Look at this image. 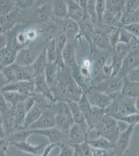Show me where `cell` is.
Segmentation results:
<instances>
[{"mask_svg": "<svg viewBox=\"0 0 139 156\" xmlns=\"http://www.w3.org/2000/svg\"><path fill=\"white\" fill-rule=\"evenodd\" d=\"M60 21L62 22L61 29L63 30L68 40L74 39L81 32L79 23L74 20L68 17Z\"/></svg>", "mask_w": 139, "mask_h": 156, "instance_id": "2e32d148", "label": "cell"}, {"mask_svg": "<svg viewBox=\"0 0 139 156\" xmlns=\"http://www.w3.org/2000/svg\"><path fill=\"white\" fill-rule=\"evenodd\" d=\"M122 16V15H115L106 12L102 20V25L100 27L103 26L111 28L123 27L120 23V18Z\"/></svg>", "mask_w": 139, "mask_h": 156, "instance_id": "f546056e", "label": "cell"}, {"mask_svg": "<svg viewBox=\"0 0 139 156\" xmlns=\"http://www.w3.org/2000/svg\"><path fill=\"white\" fill-rule=\"evenodd\" d=\"M44 110H43L42 108L36 104L35 106L27 112L23 128L28 129L31 126L40 118Z\"/></svg>", "mask_w": 139, "mask_h": 156, "instance_id": "83f0119b", "label": "cell"}, {"mask_svg": "<svg viewBox=\"0 0 139 156\" xmlns=\"http://www.w3.org/2000/svg\"><path fill=\"white\" fill-rule=\"evenodd\" d=\"M53 16L56 20H61L68 17V9L67 1L56 0L52 2Z\"/></svg>", "mask_w": 139, "mask_h": 156, "instance_id": "44dd1931", "label": "cell"}, {"mask_svg": "<svg viewBox=\"0 0 139 156\" xmlns=\"http://www.w3.org/2000/svg\"><path fill=\"white\" fill-rule=\"evenodd\" d=\"M0 48L1 50L4 48H5L8 45V38L5 35V34L4 32L1 33V37H0Z\"/></svg>", "mask_w": 139, "mask_h": 156, "instance_id": "680465c9", "label": "cell"}, {"mask_svg": "<svg viewBox=\"0 0 139 156\" xmlns=\"http://www.w3.org/2000/svg\"><path fill=\"white\" fill-rule=\"evenodd\" d=\"M51 15H53L52 3L51 5L43 4L36 9L32 15V20L36 23H44L47 22Z\"/></svg>", "mask_w": 139, "mask_h": 156, "instance_id": "e0dca14e", "label": "cell"}, {"mask_svg": "<svg viewBox=\"0 0 139 156\" xmlns=\"http://www.w3.org/2000/svg\"><path fill=\"white\" fill-rule=\"evenodd\" d=\"M34 3V1H18L16 2V5L20 8L26 9L33 5Z\"/></svg>", "mask_w": 139, "mask_h": 156, "instance_id": "6f0895ef", "label": "cell"}, {"mask_svg": "<svg viewBox=\"0 0 139 156\" xmlns=\"http://www.w3.org/2000/svg\"><path fill=\"white\" fill-rule=\"evenodd\" d=\"M121 94L123 96L137 98H139V83L130 81L127 78H123V84Z\"/></svg>", "mask_w": 139, "mask_h": 156, "instance_id": "603a6c76", "label": "cell"}, {"mask_svg": "<svg viewBox=\"0 0 139 156\" xmlns=\"http://www.w3.org/2000/svg\"><path fill=\"white\" fill-rule=\"evenodd\" d=\"M136 109L139 113V98H136Z\"/></svg>", "mask_w": 139, "mask_h": 156, "instance_id": "94428289", "label": "cell"}, {"mask_svg": "<svg viewBox=\"0 0 139 156\" xmlns=\"http://www.w3.org/2000/svg\"><path fill=\"white\" fill-rule=\"evenodd\" d=\"M33 90H34V81H18L9 83L2 87L1 88V93L14 91L30 96L31 93Z\"/></svg>", "mask_w": 139, "mask_h": 156, "instance_id": "8fae6325", "label": "cell"}, {"mask_svg": "<svg viewBox=\"0 0 139 156\" xmlns=\"http://www.w3.org/2000/svg\"><path fill=\"white\" fill-rule=\"evenodd\" d=\"M97 137H103L115 143L120 136V128L117 119L106 114L96 126Z\"/></svg>", "mask_w": 139, "mask_h": 156, "instance_id": "7a4b0ae2", "label": "cell"}, {"mask_svg": "<svg viewBox=\"0 0 139 156\" xmlns=\"http://www.w3.org/2000/svg\"><path fill=\"white\" fill-rule=\"evenodd\" d=\"M33 134L31 129L21 128L17 129L11 133L7 137V140L9 142V144L14 143H21L26 142L27 138Z\"/></svg>", "mask_w": 139, "mask_h": 156, "instance_id": "d4e9b609", "label": "cell"}, {"mask_svg": "<svg viewBox=\"0 0 139 156\" xmlns=\"http://www.w3.org/2000/svg\"><path fill=\"white\" fill-rule=\"evenodd\" d=\"M1 95H2L4 99H5L6 101L10 104L12 107L16 106L20 103H23L27 98L29 96L14 91L1 92Z\"/></svg>", "mask_w": 139, "mask_h": 156, "instance_id": "f1b7e54d", "label": "cell"}, {"mask_svg": "<svg viewBox=\"0 0 139 156\" xmlns=\"http://www.w3.org/2000/svg\"><path fill=\"white\" fill-rule=\"evenodd\" d=\"M18 50L14 46L7 45L0 51L1 68L14 64L16 62Z\"/></svg>", "mask_w": 139, "mask_h": 156, "instance_id": "5bb4252c", "label": "cell"}, {"mask_svg": "<svg viewBox=\"0 0 139 156\" xmlns=\"http://www.w3.org/2000/svg\"><path fill=\"white\" fill-rule=\"evenodd\" d=\"M73 156H79V155L78 154V151H76V149L75 153V154H74V155Z\"/></svg>", "mask_w": 139, "mask_h": 156, "instance_id": "be15d7a7", "label": "cell"}, {"mask_svg": "<svg viewBox=\"0 0 139 156\" xmlns=\"http://www.w3.org/2000/svg\"><path fill=\"white\" fill-rule=\"evenodd\" d=\"M44 42L40 40L30 44L18 51L15 64L19 66H29L33 65L41 53L45 48Z\"/></svg>", "mask_w": 139, "mask_h": 156, "instance_id": "3957f363", "label": "cell"}, {"mask_svg": "<svg viewBox=\"0 0 139 156\" xmlns=\"http://www.w3.org/2000/svg\"><path fill=\"white\" fill-rule=\"evenodd\" d=\"M139 7V0L126 1L123 12H134L137 11Z\"/></svg>", "mask_w": 139, "mask_h": 156, "instance_id": "681fc988", "label": "cell"}, {"mask_svg": "<svg viewBox=\"0 0 139 156\" xmlns=\"http://www.w3.org/2000/svg\"><path fill=\"white\" fill-rule=\"evenodd\" d=\"M135 126L129 125L127 129L120 133L117 140L115 143L113 154L115 156H126L129 151L132 134Z\"/></svg>", "mask_w": 139, "mask_h": 156, "instance_id": "277c9868", "label": "cell"}, {"mask_svg": "<svg viewBox=\"0 0 139 156\" xmlns=\"http://www.w3.org/2000/svg\"><path fill=\"white\" fill-rule=\"evenodd\" d=\"M34 83L35 92L42 94L50 101H55V97L46 81L45 73L36 75Z\"/></svg>", "mask_w": 139, "mask_h": 156, "instance_id": "4fadbf2b", "label": "cell"}, {"mask_svg": "<svg viewBox=\"0 0 139 156\" xmlns=\"http://www.w3.org/2000/svg\"><path fill=\"white\" fill-rule=\"evenodd\" d=\"M36 76L33 65L29 66H18L16 73V81H34Z\"/></svg>", "mask_w": 139, "mask_h": 156, "instance_id": "7402d4cb", "label": "cell"}, {"mask_svg": "<svg viewBox=\"0 0 139 156\" xmlns=\"http://www.w3.org/2000/svg\"><path fill=\"white\" fill-rule=\"evenodd\" d=\"M92 43L100 50L113 51L109 43V34L103 27H96L92 37Z\"/></svg>", "mask_w": 139, "mask_h": 156, "instance_id": "7c38bea8", "label": "cell"}, {"mask_svg": "<svg viewBox=\"0 0 139 156\" xmlns=\"http://www.w3.org/2000/svg\"><path fill=\"white\" fill-rule=\"evenodd\" d=\"M65 66L72 69L77 66L76 62V49L74 43L71 41L68 40L67 44L62 51Z\"/></svg>", "mask_w": 139, "mask_h": 156, "instance_id": "ac0fdd59", "label": "cell"}, {"mask_svg": "<svg viewBox=\"0 0 139 156\" xmlns=\"http://www.w3.org/2000/svg\"><path fill=\"white\" fill-rule=\"evenodd\" d=\"M47 57L46 54V48L41 53L37 59L33 64L34 69L35 70L36 76L40 73H44L46 65L47 64Z\"/></svg>", "mask_w": 139, "mask_h": 156, "instance_id": "8d00e7d4", "label": "cell"}, {"mask_svg": "<svg viewBox=\"0 0 139 156\" xmlns=\"http://www.w3.org/2000/svg\"><path fill=\"white\" fill-rule=\"evenodd\" d=\"M120 23L123 27L133 23H137L136 11L134 12H123L120 18Z\"/></svg>", "mask_w": 139, "mask_h": 156, "instance_id": "60d3db41", "label": "cell"}, {"mask_svg": "<svg viewBox=\"0 0 139 156\" xmlns=\"http://www.w3.org/2000/svg\"><path fill=\"white\" fill-rule=\"evenodd\" d=\"M137 17V23H139V7L137 11H136Z\"/></svg>", "mask_w": 139, "mask_h": 156, "instance_id": "6125c7cd", "label": "cell"}, {"mask_svg": "<svg viewBox=\"0 0 139 156\" xmlns=\"http://www.w3.org/2000/svg\"><path fill=\"white\" fill-rule=\"evenodd\" d=\"M25 34L26 35V39L28 40V41H30V42H33V41L36 40V39H37V31L33 29H29Z\"/></svg>", "mask_w": 139, "mask_h": 156, "instance_id": "9f6ffc18", "label": "cell"}, {"mask_svg": "<svg viewBox=\"0 0 139 156\" xmlns=\"http://www.w3.org/2000/svg\"><path fill=\"white\" fill-rule=\"evenodd\" d=\"M128 80L134 82H139V67L132 69L126 76Z\"/></svg>", "mask_w": 139, "mask_h": 156, "instance_id": "11a10c76", "label": "cell"}, {"mask_svg": "<svg viewBox=\"0 0 139 156\" xmlns=\"http://www.w3.org/2000/svg\"><path fill=\"white\" fill-rule=\"evenodd\" d=\"M60 152L58 156H73L76 151V148L74 146L69 144L68 142H64L60 144Z\"/></svg>", "mask_w": 139, "mask_h": 156, "instance_id": "ee69618b", "label": "cell"}, {"mask_svg": "<svg viewBox=\"0 0 139 156\" xmlns=\"http://www.w3.org/2000/svg\"><path fill=\"white\" fill-rule=\"evenodd\" d=\"M119 120L127 123L129 125H132L134 126H136L137 124L139 123V113L123 117L122 118H120Z\"/></svg>", "mask_w": 139, "mask_h": 156, "instance_id": "f907efd6", "label": "cell"}, {"mask_svg": "<svg viewBox=\"0 0 139 156\" xmlns=\"http://www.w3.org/2000/svg\"><path fill=\"white\" fill-rule=\"evenodd\" d=\"M12 145H14L20 151H24L25 153H29L33 154V156L38 154L39 151L42 149L43 148L45 147L46 144H43L40 145L33 146L29 143L26 142L21 143H14L11 144Z\"/></svg>", "mask_w": 139, "mask_h": 156, "instance_id": "d6a6232c", "label": "cell"}, {"mask_svg": "<svg viewBox=\"0 0 139 156\" xmlns=\"http://www.w3.org/2000/svg\"><path fill=\"white\" fill-rule=\"evenodd\" d=\"M88 126H82L74 123L68 133V142L74 146L79 145L88 140Z\"/></svg>", "mask_w": 139, "mask_h": 156, "instance_id": "8992f818", "label": "cell"}, {"mask_svg": "<svg viewBox=\"0 0 139 156\" xmlns=\"http://www.w3.org/2000/svg\"><path fill=\"white\" fill-rule=\"evenodd\" d=\"M17 14L14 11L9 14L1 16V28L2 30L5 27L12 25L16 20V15Z\"/></svg>", "mask_w": 139, "mask_h": 156, "instance_id": "f6af8a7d", "label": "cell"}, {"mask_svg": "<svg viewBox=\"0 0 139 156\" xmlns=\"http://www.w3.org/2000/svg\"><path fill=\"white\" fill-rule=\"evenodd\" d=\"M55 62H56V64L58 65V67L60 69L64 70L65 69V66H65V62L64 61V57H63L62 51L58 48H57V46L56 56Z\"/></svg>", "mask_w": 139, "mask_h": 156, "instance_id": "816d5d0a", "label": "cell"}, {"mask_svg": "<svg viewBox=\"0 0 139 156\" xmlns=\"http://www.w3.org/2000/svg\"><path fill=\"white\" fill-rule=\"evenodd\" d=\"M74 121L72 119L65 117L60 114H56V126L62 131L69 133V130L74 124Z\"/></svg>", "mask_w": 139, "mask_h": 156, "instance_id": "836d02e7", "label": "cell"}, {"mask_svg": "<svg viewBox=\"0 0 139 156\" xmlns=\"http://www.w3.org/2000/svg\"><path fill=\"white\" fill-rule=\"evenodd\" d=\"M67 2L68 9V17L79 23L84 18V11L76 1L68 0Z\"/></svg>", "mask_w": 139, "mask_h": 156, "instance_id": "d6986e66", "label": "cell"}, {"mask_svg": "<svg viewBox=\"0 0 139 156\" xmlns=\"http://www.w3.org/2000/svg\"><path fill=\"white\" fill-rule=\"evenodd\" d=\"M0 2L1 16L9 14L15 11V9L17 6L16 2H15V1L9 0H2Z\"/></svg>", "mask_w": 139, "mask_h": 156, "instance_id": "f35d334b", "label": "cell"}, {"mask_svg": "<svg viewBox=\"0 0 139 156\" xmlns=\"http://www.w3.org/2000/svg\"><path fill=\"white\" fill-rule=\"evenodd\" d=\"M55 40L57 48L62 51L67 44L68 39L61 29L60 28V30H59L55 37Z\"/></svg>", "mask_w": 139, "mask_h": 156, "instance_id": "7dc6e473", "label": "cell"}, {"mask_svg": "<svg viewBox=\"0 0 139 156\" xmlns=\"http://www.w3.org/2000/svg\"><path fill=\"white\" fill-rule=\"evenodd\" d=\"M80 108L83 115H84L85 120L86 121L87 124L89 128V129H92V105L89 101L86 94L83 92L81 98L78 101Z\"/></svg>", "mask_w": 139, "mask_h": 156, "instance_id": "ffe728a7", "label": "cell"}, {"mask_svg": "<svg viewBox=\"0 0 139 156\" xmlns=\"http://www.w3.org/2000/svg\"><path fill=\"white\" fill-rule=\"evenodd\" d=\"M96 1L92 0L88 1L87 6V15L93 25L96 26L98 25V17H97V12L96 9Z\"/></svg>", "mask_w": 139, "mask_h": 156, "instance_id": "ab89813d", "label": "cell"}, {"mask_svg": "<svg viewBox=\"0 0 139 156\" xmlns=\"http://www.w3.org/2000/svg\"><path fill=\"white\" fill-rule=\"evenodd\" d=\"M60 29V28L54 23H51L48 25L44 31V37L46 42L55 39Z\"/></svg>", "mask_w": 139, "mask_h": 156, "instance_id": "b9f144b4", "label": "cell"}, {"mask_svg": "<svg viewBox=\"0 0 139 156\" xmlns=\"http://www.w3.org/2000/svg\"><path fill=\"white\" fill-rule=\"evenodd\" d=\"M136 99L123 96L120 93L108 108L107 114L119 120L123 117L139 113L136 109Z\"/></svg>", "mask_w": 139, "mask_h": 156, "instance_id": "6da1fadb", "label": "cell"}, {"mask_svg": "<svg viewBox=\"0 0 139 156\" xmlns=\"http://www.w3.org/2000/svg\"><path fill=\"white\" fill-rule=\"evenodd\" d=\"M23 103L18 104L14 107V115L16 129L23 128L26 117V112L23 106Z\"/></svg>", "mask_w": 139, "mask_h": 156, "instance_id": "e575fe53", "label": "cell"}, {"mask_svg": "<svg viewBox=\"0 0 139 156\" xmlns=\"http://www.w3.org/2000/svg\"></svg>", "mask_w": 139, "mask_h": 156, "instance_id": "e7e4bbea", "label": "cell"}, {"mask_svg": "<svg viewBox=\"0 0 139 156\" xmlns=\"http://www.w3.org/2000/svg\"><path fill=\"white\" fill-rule=\"evenodd\" d=\"M123 84V78L117 76L98 83L96 86L95 90L100 92L106 94H117L121 92Z\"/></svg>", "mask_w": 139, "mask_h": 156, "instance_id": "52a82bcc", "label": "cell"}, {"mask_svg": "<svg viewBox=\"0 0 139 156\" xmlns=\"http://www.w3.org/2000/svg\"><path fill=\"white\" fill-rule=\"evenodd\" d=\"M18 65L15 63L1 68V75L8 81V83L16 81V73Z\"/></svg>", "mask_w": 139, "mask_h": 156, "instance_id": "d590c367", "label": "cell"}, {"mask_svg": "<svg viewBox=\"0 0 139 156\" xmlns=\"http://www.w3.org/2000/svg\"><path fill=\"white\" fill-rule=\"evenodd\" d=\"M120 29L121 28L115 29L109 35L110 45L113 51L115 50L117 45L120 43Z\"/></svg>", "mask_w": 139, "mask_h": 156, "instance_id": "c3c4849f", "label": "cell"}, {"mask_svg": "<svg viewBox=\"0 0 139 156\" xmlns=\"http://www.w3.org/2000/svg\"><path fill=\"white\" fill-rule=\"evenodd\" d=\"M92 156H109L107 151L92 148Z\"/></svg>", "mask_w": 139, "mask_h": 156, "instance_id": "91938a15", "label": "cell"}, {"mask_svg": "<svg viewBox=\"0 0 139 156\" xmlns=\"http://www.w3.org/2000/svg\"><path fill=\"white\" fill-rule=\"evenodd\" d=\"M88 143L90 147L96 149L109 150L114 149L115 144L103 137H97V138L88 140Z\"/></svg>", "mask_w": 139, "mask_h": 156, "instance_id": "1f68e13d", "label": "cell"}, {"mask_svg": "<svg viewBox=\"0 0 139 156\" xmlns=\"http://www.w3.org/2000/svg\"><path fill=\"white\" fill-rule=\"evenodd\" d=\"M79 156H92V148L88 144V141L75 146Z\"/></svg>", "mask_w": 139, "mask_h": 156, "instance_id": "bcb514c9", "label": "cell"}, {"mask_svg": "<svg viewBox=\"0 0 139 156\" xmlns=\"http://www.w3.org/2000/svg\"><path fill=\"white\" fill-rule=\"evenodd\" d=\"M33 134L43 135L47 137L50 144H60L68 142V133L62 131L56 127L47 129L32 130Z\"/></svg>", "mask_w": 139, "mask_h": 156, "instance_id": "9c48e42d", "label": "cell"}, {"mask_svg": "<svg viewBox=\"0 0 139 156\" xmlns=\"http://www.w3.org/2000/svg\"><path fill=\"white\" fill-rule=\"evenodd\" d=\"M45 48L48 62H55L57 53V44L55 39L47 42Z\"/></svg>", "mask_w": 139, "mask_h": 156, "instance_id": "74e56055", "label": "cell"}, {"mask_svg": "<svg viewBox=\"0 0 139 156\" xmlns=\"http://www.w3.org/2000/svg\"><path fill=\"white\" fill-rule=\"evenodd\" d=\"M126 1H106V12L113 15H123L125 9Z\"/></svg>", "mask_w": 139, "mask_h": 156, "instance_id": "4dcf8cb0", "label": "cell"}, {"mask_svg": "<svg viewBox=\"0 0 139 156\" xmlns=\"http://www.w3.org/2000/svg\"><path fill=\"white\" fill-rule=\"evenodd\" d=\"M123 27L132 34L139 42V23H133Z\"/></svg>", "mask_w": 139, "mask_h": 156, "instance_id": "db71d44e", "label": "cell"}, {"mask_svg": "<svg viewBox=\"0 0 139 156\" xmlns=\"http://www.w3.org/2000/svg\"><path fill=\"white\" fill-rule=\"evenodd\" d=\"M113 51L100 50L95 54L93 67L97 73L100 71L107 62L109 57H112Z\"/></svg>", "mask_w": 139, "mask_h": 156, "instance_id": "cb8c5ba5", "label": "cell"}, {"mask_svg": "<svg viewBox=\"0 0 139 156\" xmlns=\"http://www.w3.org/2000/svg\"><path fill=\"white\" fill-rule=\"evenodd\" d=\"M36 104V98L34 96L30 95L27 98L25 101L23 102V106L26 111V113L30 111Z\"/></svg>", "mask_w": 139, "mask_h": 156, "instance_id": "f5cc1de1", "label": "cell"}, {"mask_svg": "<svg viewBox=\"0 0 139 156\" xmlns=\"http://www.w3.org/2000/svg\"><path fill=\"white\" fill-rule=\"evenodd\" d=\"M60 69L56 62H47L45 69V75L46 81L49 87H50L55 84L58 77V72Z\"/></svg>", "mask_w": 139, "mask_h": 156, "instance_id": "484cf974", "label": "cell"}, {"mask_svg": "<svg viewBox=\"0 0 139 156\" xmlns=\"http://www.w3.org/2000/svg\"><path fill=\"white\" fill-rule=\"evenodd\" d=\"M120 93L117 94H109L93 90L92 93H89V96H87L92 106H95L101 109H106L111 106L113 101Z\"/></svg>", "mask_w": 139, "mask_h": 156, "instance_id": "5b68a950", "label": "cell"}, {"mask_svg": "<svg viewBox=\"0 0 139 156\" xmlns=\"http://www.w3.org/2000/svg\"><path fill=\"white\" fill-rule=\"evenodd\" d=\"M80 31L87 42L90 45L92 51H93V45L92 43V37L95 27H94L90 18L87 15H85L84 18L79 23Z\"/></svg>", "mask_w": 139, "mask_h": 156, "instance_id": "9a60e30c", "label": "cell"}, {"mask_svg": "<svg viewBox=\"0 0 139 156\" xmlns=\"http://www.w3.org/2000/svg\"><path fill=\"white\" fill-rule=\"evenodd\" d=\"M138 44L134 48L131 49L128 54L123 59L122 68L117 75L120 78L126 76L132 69L139 67V45Z\"/></svg>", "mask_w": 139, "mask_h": 156, "instance_id": "ba28073f", "label": "cell"}, {"mask_svg": "<svg viewBox=\"0 0 139 156\" xmlns=\"http://www.w3.org/2000/svg\"><path fill=\"white\" fill-rule=\"evenodd\" d=\"M56 115V113L54 109L44 110L40 118L27 129H44L55 127Z\"/></svg>", "mask_w": 139, "mask_h": 156, "instance_id": "30bf717a", "label": "cell"}, {"mask_svg": "<svg viewBox=\"0 0 139 156\" xmlns=\"http://www.w3.org/2000/svg\"><path fill=\"white\" fill-rule=\"evenodd\" d=\"M96 9L97 12L98 27H100L102 25V20L106 12V1L97 0L96 4Z\"/></svg>", "mask_w": 139, "mask_h": 156, "instance_id": "7bdbcfd3", "label": "cell"}, {"mask_svg": "<svg viewBox=\"0 0 139 156\" xmlns=\"http://www.w3.org/2000/svg\"><path fill=\"white\" fill-rule=\"evenodd\" d=\"M68 104L71 108L74 122L82 126H88L78 101H71Z\"/></svg>", "mask_w": 139, "mask_h": 156, "instance_id": "4316f807", "label": "cell"}]
</instances>
